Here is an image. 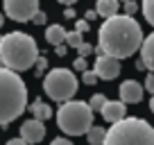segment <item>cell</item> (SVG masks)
<instances>
[{
  "label": "cell",
  "instance_id": "cell-1",
  "mask_svg": "<svg viewBox=\"0 0 154 145\" xmlns=\"http://www.w3.org/2000/svg\"><path fill=\"white\" fill-rule=\"evenodd\" d=\"M140 43H143V29L138 20L127 14H113L104 18L102 27L97 29V48H93V52L127 59L140 48Z\"/></svg>",
  "mask_w": 154,
  "mask_h": 145
},
{
  "label": "cell",
  "instance_id": "cell-2",
  "mask_svg": "<svg viewBox=\"0 0 154 145\" xmlns=\"http://www.w3.org/2000/svg\"><path fill=\"white\" fill-rule=\"evenodd\" d=\"M27 109V86L16 70L0 66V127H7Z\"/></svg>",
  "mask_w": 154,
  "mask_h": 145
},
{
  "label": "cell",
  "instance_id": "cell-3",
  "mask_svg": "<svg viewBox=\"0 0 154 145\" xmlns=\"http://www.w3.org/2000/svg\"><path fill=\"white\" fill-rule=\"evenodd\" d=\"M36 41L25 32H9L0 36V63L9 70H29L38 57Z\"/></svg>",
  "mask_w": 154,
  "mask_h": 145
},
{
  "label": "cell",
  "instance_id": "cell-4",
  "mask_svg": "<svg viewBox=\"0 0 154 145\" xmlns=\"http://www.w3.org/2000/svg\"><path fill=\"white\" fill-rule=\"evenodd\" d=\"M102 145H154V127L143 118H122L106 129Z\"/></svg>",
  "mask_w": 154,
  "mask_h": 145
},
{
  "label": "cell",
  "instance_id": "cell-5",
  "mask_svg": "<svg viewBox=\"0 0 154 145\" xmlns=\"http://www.w3.org/2000/svg\"><path fill=\"white\" fill-rule=\"evenodd\" d=\"M93 125V109L88 102L66 100L57 109V127L68 136H84Z\"/></svg>",
  "mask_w": 154,
  "mask_h": 145
},
{
  "label": "cell",
  "instance_id": "cell-6",
  "mask_svg": "<svg viewBox=\"0 0 154 145\" xmlns=\"http://www.w3.org/2000/svg\"><path fill=\"white\" fill-rule=\"evenodd\" d=\"M77 77L75 72L68 68H52L43 77V91L48 93V97H52L54 102H66L72 100L77 93Z\"/></svg>",
  "mask_w": 154,
  "mask_h": 145
},
{
  "label": "cell",
  "instance_id": "cell-7",
  "mask_svg": "<svg viewBox=\"0 0 154 145\" xmlns=\"http://www.w3.org/2000/svg\"><path fill=\"white\" fill-rule=\"evenodd\" d=\"M5 16H9L16 23H27L38 9V0H2Z\"/></svg>",
  "mask_w": 154,
  "mask_h": 145
},
{
  "label": "cell",
  "instance_id": "cell-8",
  "mask_svg": "<svg viewBox=\"0 0 154 145\" xmlns=\"http://www.w3.org/2000/svg\"><path fill=\"white\" fill-rule=\"evenodd\" d=\"M93 72L97 75V79H104V82H111L120 75V59L109 57V54H97L95 66H93Z\"/></svg>",
  "mask_w": 154,
  "mask_h": 145
},
{
  "label": "cell",
  "instance_id": "cell-9",
  "mask_svg": "<svg viewBox=\"0 0 154 145\" xmlns=\"http://www.w3.org/2000/svg\"><path fill=\"white\" fill-rule=\"evenodd\" d=\"M20 138H23L25 143H29V145L41 143V140L45 138V127H43V122L36 120V118L25 120L23 125H20Z\"/></svg>",
  "mask_w": 154,
  "mask_h": 145
},
{
  "label": "cell",
  "instance_id": "cell-10",
  "mask_svg": "<svg viewBox=\"0 0 154 145\" xmlns=\"http://www.w3.org/2000/svg\"><path fill=\"white\" fill-rule=\"evenodd\" d=\"M118 93H120V100L125 104H138L143 100V84H138L136 79H125L118 88Z\"/></svg>",
  "mask_w": 154,
  "mask_h": 145
},
{
  "label": "cell",
  "instance_id": "cell-11",
  "mask_svg": "<svg viewBox=\"0 0 154 145\" xmlns=\"http://www.w3.org/2000/svg\"><path fill=\"white\" fill-rule=\"evenodd\" d=\"M100 113H102V118H104L106 122H118V120H122V118L127 116V104L122 100H106L104 102V106L100 109Z\"/></svg>",
  "mask_w": 154,
  "mask_h": 145
},
{
  "label": "cell",
  "instance_id": "cell-12",
  "mask_svg": "<svg viewBox=\"0 0 154 145\" xmlns=\"http://www.w3.org/2000/svg\"><path fill=\"white\" fill-rule=\"evenodd\" d=\"M140 61L145 63L149 72H154V32L149 36H143V43H140Z\"/></svg>",
  "mask_w": 154,
  "mask_h": 145
},
{
  "label": "cell",
  "instance_id": "cell-13",
  "mask_svg": "<svg viewBox=\"0 0 154 145\" xmlns=\"http://www.w3.org/2000/svg\"><path fill=\"white\" fill-rule=\"evenodd\" d=\"M29 111H32V116L36 118V120L45 122L50 116H52V106H50V104H45L43 100H34L32 104H29Z\"/></svg>",
  "mask_w": 154,
  "mask_h": 145
},
{
  "label": "cell",
  "instance_id": "cell-14",
  "mask_svg": "<svg viewBox=\"0 0 154 145\" xmlns=\"http://www.w3.org/2000/svg\"><path fill=\"white\" fill-rule=\"evenodd\" d=\"M118 9H120L118 0H97V5H95L97 16H102V18H109V16L118 14Z\"/></svg>",
  "mask_w": 154,
  "mask_h": 145
},
{
  "label": "cell",
  "instance_id": "cell-15",
  "mask_svg": "<svg viewBox=\"0 0 154 145\" xmlns=\"http://www.w3.org/2000/svg\"><path fill=\"white\" fill-rule=\"evenodd\" d=\"M63 39H66V29H63L61 25H50V27L45 29V41H48L50 45L63 43Z\"/></svg>",
  "mask_w": 154,
  "mask_h": 145
},
{
  "label": "cell",
  "instance_id": "cell-16",
  "mask_svg": "<svg viewBox=\"0 0 154 145\" xmlns=\"http://www.w3.org/2000/svg\"><path fill=\"white\" fill-rule=\"evenodd\" d=\"M104 134H106L104 127L91 125V127H88V131H86V140H88V145H102V140H104Z\"/></svg>",
  "mask_w": 154,
  "mask_h": 145
},
{
  "label": "cell",
  "instance_id": "cell-17",
  "mask_svg": "<svg viewBox=\"0 0 154 145\" xmlns=\"http://www.w3.org/2000/svg\"><path fill=\"white\" fill-rule=\"evenodd\" d=\"M63 43L68 45V48H79V45L84 43V36L79 32H77V29H72V32H66V39H63Z\"/></svg>",
  "mask_w": 154,
  "mask_h": 145
},
{
  "label": "cell",
  "instance_id": "cell-18",
  "mask_svg": "<svg viewBox=\"0 0 154 145\" xmlns=\"http://www.w3.org/2000/svg\"><path fill=\"white\" fill-rule=\"evenodd\" d=\"M140 9H143V16L147 18V23L154 27V0H143Z\"/></svg>",
  "mask_w": 154,
  "mask_h": 145
},
{
  "label": "cell",
  "instance_id": "cell-19",
  "mask_svg": "<svg viewBox=\"0 0 154 145\" xmlns=\"http://www.w3.org/2000/svg\"><path fill=\"white\" fill-rule=\"evenodd\" d=\"M104 102H106V97L102 95V93H95V95L91 97V102H88V106H91L93 111H100L102 106H104Z\"/></svg>",
  "mask_w": 154,
  "mask_h": 145
},
{
  "label": "cell",
  "instance_id": "cell-20",
  "mask_svg": "<svg viewBox=\"0 0 154 145\" xmlns=\"http://www.w3.org/2000/svg\"><path fill=\"white\" fill-rule=\"evenodd\" d=\"M34 70H36V75H43V72L45 70H48V59H45L43 57V54H38V57H36V61H34Z\"/></svg>",
  "mask_w": 154,
  "mask_h": 145
},
{
  "label": "cell",
  "instance_id": "cell-21",
  "mask_svg": "<svg viewBox=\"0 0 154 145\" xmlns=\"http://www.w3.org/2000/svg\"><path fill=\"white\" fill-rule=\"evenodd\" d=\"M82 82L86 84V86H93V84H97V75L86 68V70H82Z\"/></svg>",
  "mask_w": 154,
  "mask_h": 145
},
{
  "label": "cell",
  "instance_id": "cell-22",
  "mask_svg": "<svg viewBox=\"0 0 154 145\" xmlns=\"http://www.w3.org/2000/svg\"><path fill=\"white\" fill-rule=\"evenodd\" d=\"M136 11H138V2H134V0H127V2H125V14H127V16H134Z\"/></svg>",
  "mask_w": 154,
  "mask_h": 145
},
{
  "label": "cell",
  "instance_id": "cell-23",
  "mask_svg": "<svg viewBox=\"0 0 154 145\" xmlns=\"http://www.w3.org/2000/svg\"><path fill=\"white\" fill-rule=\"evenodd\" d=\"M77 52H79V57H88V54H93V45L84 41V43L79 45V48H77Z\"/></svg>",
  "mask_w": 154,
  "mask_h": 145
},
{
  "label": "cell",
  "instance_id": "cell-24",
  "mask_svg": "<svg viewBox=\"0 0 154 145\" xmlns=\"http://www.w3.org/2000/svg\"><path fill=\"white\" fill-rule=\"evenodd\" d=\"M143 88H145L147 93H154V72H147V77H145Z\"/></svg>",
  "mask_w": 154,
  "mask_h": 145
},
{
  "label": "cell",
  "instance_id": "cell-25",
  "mask_svg": "<svg viewBox=\"0 0 154 145\" xmlns=\"http://www.w3.org/2000/svg\"><path fill=\"white\" fill-rule=\"evenodd\" d=\"M32 20H34V23H36V25H45V20H48V16H45V14H43V11H41V9H36V14L32 16Z\"/></svg>",
  "mask_w": 154,
  "mask_h": 145
},
{
  "label": "cell",
  "instance_id": "cell-26",
  "mask_svg": "<svg viewBox=\"0 0 154 145\" xmlns=\"http://www.w3.org/2000/svg\"><path fill=\"white\" fill-rule=\"evenodd\" d=\"M72 68H75V70H86V57H77L75 59V63H72Z\"/></svg>",
  "mask_w": 154,
  "mask_h": 145
},
{
  "label": "cell",
  "instance_id": "cell-27",
  "mask_svg": "<svg viewBox=\"0 0 154 145\" xmlns=\"http://www.w3.org/2000/svg\"><path fill=\"white\" fill-rule=\"evenodd\" d=\"M88 27H91V25H88V20H77V23H75V29H77L79 34H86Z\"/></svg>",
  "mask_w": 154,
  "mask_h": 145
},
{
  "label": "cell",
  "instance_id": "cell-28",
  "mask_svg": "<svg viewBox=\"0 0 154 145\" xmlns=\"http://www.w3.org/2000/svg\"><path fill=\"white\" fill-rule=\"evenodd\" d=\"M54 52H57V57H66V54H68V45H66V43L54 45Z\"/></svg>",
  "mask_w": 154,
  "mask_h": 145
},
{
  "label": "cell",
  "instance_id": "cell-29",
  "mask_svg": "<svg viewBox=\"0 0 154 145\" xmlns=\"http://www.w3.org/2000/svg\"><path fill=\"white\" fill-rule=\"evenodd\" d=\"M50 145H72L68 138H63V136H57V138H52V143Z\"/></svg>",
  "mask_w": 154,
  "mask_h": 145
},
{
  "label": "cell",
  "instance_id": "cell-30",
  "mask_svg": "<svg viewBox=\"0 0 154 145\" xmlns=\"http://www.w3.org/2000/svg\"><path fill=\"white\" fill-rule=\"evenodd\" d=\"M5 145H29V143H25L23 138H11V140H7Z\"/></svg>",
  "mask_w": 154,
  "mask_h": 145
},
{
  "label": "cell",
  "instance_id": "cell-31",
  "mask_svg": "<svg viewBox=\"0 0 154 145\" xmlns=\"http://www.w3.org/2000/svg\"><path fill=\"white\" fill-rule=\"evenodd\" d=\"M84 18H86V20H93V18H97V11H95V9H88L86 14H84Z\"/></svg>",
  "mask_w": 154,
  "mask_h": 145
},
{
  "label": "cell",
  "instance_id": "cell-32",
  "mask_svg": "<svg viewBox=\"0 0 154 145\" xmlns=\"http://www.w3.org/2000/svg\"><path fill=\"white\" fill-rule=\"evenodd\" d=\"M63 18H75V9H72V7H66V11H63Z\"/></svg>",
  "mask_w": 154,
  "mask_h": 145
},
{
  "label": "cell",
  "instance_id": "cell-33",
  "mask_svg": "<svg viewBox=\"0 0 154 145\" xmlns=\"http://www.w3.org/2000/svg\"><path fill=\"white\" fill-rule=\"evenodd\" d=\"M59 2H61V5H66V7H70V5H75L77 0H59Z\"/></svg>",
  "mask_w": 154,
  "mask_h": 145
},
{
  "label": "cell",
  "instance_id": "cell-34",
  "mask_svg": "<svg viewBox=\"0 0 154 145\" xmlns=\"http://www.w3.org/2000/svg\"><path fill=\"white\" fill-rule=\"evenodd\" d=\"M136 68H138V70H145V63H143V61L138 59V61H136Z\"/></svg>",
  "mask_w": 154,
  "mask_h": 145
},
{
  "label": "cell",
  "instance_id": "cell-35",
  "mask_svg": "<svg viewBox=\"0 0 154 145\" xmlns=\"http://www.w3.org/2000/svg\"><path fill=\"white\" fill-rule=\"evenodd\" d=\"M149 109H152V113H154V93H152V100H149Z\"/></svg>",
  "mask_w": 154,
  "mask_h": 145
},
{
  "label": "cell",
  "instance_id": "cell-36",
  "mask_svg": "<svg viewBox=\"0 0 154 145\" xmlns=\"http://www.w3.org/2000/svg\"><path fill=\"white\" fill-rule=\"evenodd\" d=\"M2 25H5V16L0 14V27H2Z\"/></svg>",
  "mask_w": 154,
  "mask_h": 145
},
{
  "label": "cell",
  "instance_id": "cell-37",
  "mask_svg": "<svg viewBox=\"0 0 154 145\" xmlns=\"http://www.w3.org/2000/svg\"><path fill=\"white\" fill-rule=\"evenodd\" d=\"M118 2H127V0H118Z\"/></svg>",
  "mask_w": 154,
  "mask_h": 145
}]
</instances>
